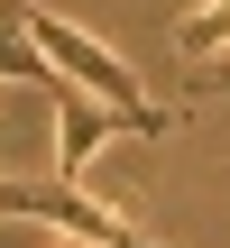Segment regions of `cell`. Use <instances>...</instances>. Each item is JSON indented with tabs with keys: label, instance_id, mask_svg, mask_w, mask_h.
<instances>
[{
	"label": "cell",
	"instance_id": "cell-3",
	"mask_svg": "<svg viewBox=\"0 0 230 248\" xmlns=\"http://www.w3.org/2000/svg\"><path fill=\"white\" fill-rule=\"evenodd\" d=\"M175 55H184L194 74H203L212 55H230V0H194V18L175 28Z\"/></svg>",
	"mask_w": 230,
	"mask_h": 248
},
{
	"label": "cell",
	"instance_id": "cell-1",
	"mask_svg": "<svg viewBox=\"0 0 230 248\" xmlns=\"http://www.w3.org/2000/svg\"><path fill=\"white\" fill-rule=\"evenodd\" d=\"M28 37H37V55H46L74 92H92L101 110H120L138 138H166V129H175V110H157V101L138 92V74H129V64L92 37V28H74V18H55V9H28Z\"/></svg>",
	"mask_w": 230,
	"mask_h": 248
},
{
	"label": "cell",
	"instance_id": "cell-2",
	"mask_svg": "<svg viewBox=\"0 0 230 248\" xmlns=\"http://www.w3.org/2000/svg\"><path fill=\"white\" fill-rule=\"evenodd\" d=\"M111 129H129V120H120V110H101L92 92H74V83H65V92H55V175H83V166H92V147H101Z\"/></svg>",
	"mask_w": 230,
	"mask_h": 248
},
{
	"label": "cell",
	"instance_id": "cell-4",
	"mask_svg": "<svg viewBox=\"0 0 230 248\" xmlns=\"http://www.w3.org/2000/svg\"><path fill=\"white\" fill-rule=\"evenodd\" d=\"M74 248H83V239H74Z\"/></svg>",
	"mask_w": 230,
	"mask_h": 248
}]
</instances>
